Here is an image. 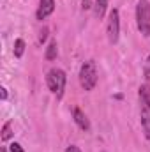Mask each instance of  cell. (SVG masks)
<instances>
[{
    "label": "cell",
    "mask_w": 150,
    "mask_h": 152,
    "mask_svg": "<svg viewBox=\"0 0 150 152\" xmlns=\"http://www.w3.org/2000/svg\"><path fill=\"white\" fill-rule=\"evenodd\" d=\"M66 81H67V78H66V73H64L62 69H57V67H55V69H50L48 75H46V83H48L50 90H51L58 99L64 96Z\"/></svg>",
    "instance_id": "1"
},
{
    "label": "cell",
    "mask_w": 150,
    "mask_h": 152,
    "mask_svg": "<svg viewBox=\"0 0 150 152\" xmlns=\"http://www.w3.org/2000/svg\"><path fill=\"white\" fill-rule=\"evenodd\" d=\"M136 23L140 32L150 37V2L149 0H140L136 5Z\"/></svg>",
    "instance_id": "2"
},
{
    "label": "cell",
    "mask_w": 150,
    "mask_h": 152,
    "mask_svg": "<svg viewBox=\"0 0 150 152\" xmlns=\"http://www.w3.org/2000/svg\"><path fill=\"white\" fill-rule=\"evenodd\" d=\"M79 83L85 90H92L97 83V71H95V64L94 60H87L83 62L81 69H79Z\"/></svg>",
    "instance_id": "3"
},
{
    "label": "cell",
    "mask_w": 150,
    "mask_h": 152,
    "mask_svg": "<svg viewBox=\"0 0 150 152\" xmlns=\"http://www.w3.org/2000/svg\"><path fill=\"white\" fill-rule=\"evenodd\" d=\"M108 39L110 42L115 44L118 41V36H120V14H118V9H111L110 12V18H108Z\"/></svg>",
    "instance_id": "4"
},
{
    "label": "cell",
    "mask_w": 150,
    "mask_h": 152,
    "mask_svg": "<svg viewBox=\"0 0 150 152\" xmlns=\"http://www.w3.org/2000/svg\"><path fill=\"white\" fill-rule=\"evenodd\" d=\"M55 11V0H41L37 9V20H44Z\"/></svg>",
    "instance_id": "5"
},
{
    "label": "cell",
    "mask_w": 150,
    "mask_h": 152,
    "mask_svg": "<svg viewBox=\"0 0 150 152\" xmlns=\"http://www.w3.org/2000/svg\"><path fill=\"white\" fill-rule=\"evenodd\" d=\"M73 118H74V122L78 124L79 129H83V131H88V129H90V122H88L87 115L83 113L79 108H74V110H73Z\"/></svg>",
    "instance_id": "6"
},
{
    "label": "cell",
    "mask_w": 150,
    "mask_h": 152,
    "mask_svg": "<svg viewBox=\"0 0 150 152\" xmlns=\"http://www.w3.org/2000/svg\"><path fill=\"white\" fill-rule=\"evenodd\" d=\"M138 96H140L141 110H150V87L149 85H141L138 88Z\"/></svg>",
    "instance_id": "7"
},
{
    "label": "cell",
    "mask_w": 150,
    "mask_h": 152,
    "mask_svg": "<svg viewBox=\"0 0 150 152\" xmlns=\"http://www.w3.org/2000/svg\"><path fill=\"white\" fill-rule=\"evenodd\" d=\"M141 126H143L145 138L150 143V110H141Z\"/></svg>",
    "instance_id": "8"
},
{
    "label": "cell",
    "mask_w": 150,
    "mask_h": 152,
    "mask_svg": "<svg viewBox=\"0 0 150 152\" xmlns=\"http://www.w3.org/2000/svg\"><path fill=\"white\" fill-rule=\"evenodd\" d=\"M106 7H108V0H95V2H94V12H95V16H97L99 20L104 18Z\"/></svg>",
    "instance_id": "9"
},
{
    "label": "cell",
    "mask_w": 150,
    "mask_h": 152,
    "mask_svg": "<svg viewBox=\"0 0 150 152\" xmlns=\"http://www.w3.org/2000/svg\"><path fill=\"white\" fill-rule=\"evenodd\" d=\"M57 53H58L57 41H51V42H50V46L46 48V53H44V57H46V60H55V58H57Z\"/></svg>",
    "instance_id": "10"
},
{
    "label": "cell",
    "mask_w": 150,
    "mask_h": 152,
    "mask_svg": "<svg viewBox=\"0 0 150 152\" xmlns=\"http://www.w3.org/2000/svg\"><path fill=\"white\" fill-rule=\"evenodd\" d=\"M12 51H14V57L20 58V57L25 53V41H23V39H16V41H14V50H12Z\"/></svg>",
    "instance_id": "11"
},
{
    "label": "cell",
    "mask_w": 150,
    "mask_h": 152,
    "mask_svg": "<svg viewBox=\"0 0 150 152\" xmlns=\"http://www.w3.org/2000/svg\"><path fill=\"white\" fill-rule=\"evenodd\" d=\"M12 136V122L9 120V122H5L4 124V127H2V134H0V138L5 142V140H9Z\"/></svg>",
    "instance_id": "12"
},
{
    "label": "cell",
    "mask_w": 150,
    "mask_h": 152,
    "mask_svg": "<svg viewBox=\"0 0 150 152\" xmlns=\"http://www.w3.org/2000/svg\"><path fill=\"white\" fill-rule=\"evenodd\" d=\"M9 151H11V152H25V151H23V147H21L20 143H16V142L9 145Z\"/></svg>",
    "instance_id": "13"
},
{
    "label": "cell",
    "mask_w": 150,
    "mask_h": 152,
    "mask_svg": "<svg viewBox=\"0 0 150 152\" xmlns=\"http://www.w3.org/2000/svg\"><path fill=\"white\" fill-rule=\"evenodd\" d=\"M81 7H83V11H88L94 7V2L92 0H81Z\"/></svg>",
    "instance_id": "14"
},
{
    "label": "cell",
    "mask_w": 150,
    "mask_h": 152,
    "mask_svg": "<svg viewBox=\"0 0 150 152\" xmlns=\"http://www.w3.org/2000/svg\"><path fill=\"white\" fill-rule=\"evenodd\" d=\"M48 39V28H42L41 30V36H39V42H44Z\"/></svg>",
    "instance_id": "15"
},
{
    "label": "cell",
    "mask_w": 150,
    "mask_h": 152,
    "mask_svg": "<svg viewBox=\"0 0 150 152\" xmlns=\"http://www.w3.org/2000/svg\"><path fill=\"white\" fill-rule=\"evenodd\" d=\"M143 73H145V80H147V81H150V66H147V67L143 69Z\"/></svg>",
    "instance_id": "16"
},
{
    "label": "cell",
    "mask_w": 150,
    "mask_h": 152,
    "mask_svg": "<svg viewBox=\"0 0 150 152\" xmlns=\"http://www.w3.org/2000/svg\"><path fill=\"white\" fill-rule=\"evenodd\" d=\"M66 152H81V151H79V149H78L76 145H69V147L66 149Z\"/></svg>",
    "instance_id": "17"
},
{
    "label": "cell",
    "mask_w": 150,
    "mask_h": 152,
    "mask_svg": "<svg viewBox=\"0 0 150 152\" xmlns=\"http://www.w3.org/2000/svg\"><path fill=\"white\" fill-rule=\"evenodd\" d=\"M0 97H2V99H7V90H5L4 87L0 88Z\"/></svg>",
    "instance_id": "18"
},
{
    "label": "cell",
    "mask_w": 150,
    "mask_h": 152,
    "mask_svg": "<svg viewBox=\"0 0 150 152\" xmlns=\"http://www.w3.org/2000/svg\"><path fill=\"white\" fill-rule=\"evenodd\" d=\"M149 66H150V55H149Z\"/></svg>",
    "instance_id": "19"
}]
</instances>
